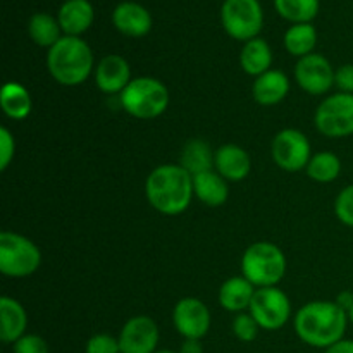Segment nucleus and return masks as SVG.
Instances as JSON below:
<instances>
[{
    "instance_id": "obj_29",
    "label": "nucleus",
    "mask_w": 353,
    "mask_h": 353,
    "mask_svg": "<svg viewBox=\"0 0 353 353\" xmlns=\"http://www.w3.org/2000/svg\"><path fill=\"white\" fill-rule=\"evenodd\" d=\"M259 330V323L255 321V317L252 316L250 312H240L233 321V333L234 336L238 338L240 341H245V343H250L257 338Z\"/></svg>"
},
{
    "instance_id": "obj_39",
    "label": "nucleus",
    "mask_w": 353,
    "mask_h": 353,
    "mask_svg": "<svg viewBox=\"0 0 353 353\" xmlns=\"http://www.w3.org/2000/svg\"><path fill=\"white\" fill-rule=\"evenodd\" d=\"M155 353H174V352H171V350H161V352H155Z\"/></svg>"
},
{
    "instance_id": "obj_2",
    "label": "nucleus",
    "mask_w": 353,
    "mask_h": 353,
    "mask_svg": "<svg viewBox=\"0 0 353 353\" xmlns=\"http://www.w3.org/2000/svg\"><path fill=\"white\" fill-rule=\"evenodd\" d=\"M193 176L179 164L155 168L145 183L148 203L165 216H178L192 203Z\"/></svg>"
},
{
    "instance_id": "obj_20",
    "label": "nucleus",
    "mask_w": 353,
    "mask_h": 353,
    "mask_svg": "<svg viewBox=\"0 0 353 353\" xmlns=\"http://www.w3.org/2000/svg\"><path fill=\"white\" fill-rule=\"evenodd\" d=\"M193 192L200 202L209 207L224 205L230 195L226 179L217 171H205L193 176Z\"/></svg>"
},
{
    "instance_id": "obj_19",
    "label": "nucleus",
    "mask_w": 353,
    "mask_h": 353,
    "mask_svg": "<svg viewBox=\"0 0 353 353\" xmlns=\"http://www.w3.org/2000/svg\"><path fill=\"white\" fill-rule=\"evenodd\" d=\"M290 92V79L288 76L278 69H269L264 74L257 76L254 81V93L255 102L261 105H276L281 102Z\"/></svg>"
},
{
    "instance_id": "obj_7",
    "label": "nucleus",
    "mask_w": 353,
    "mask_h": 353,
    "mask_svg": "<svg viewBox=\"0 0 353 353\" xmlns=\"http://www.w3.org/2000/svg\"><path fill=\"white\" fill-rule=\"evenodd\" d=\"M221 23L231 38L247 43L262 31L264 10L259 0H224Z\"/></svg>"
},
{
    "instance_id": "obj_10",
    "label": "nucleus",
    "mask_w": 353,
    "mask_h": 353,
    "mask_svg": "<svg viewBox=\"0 0 353 353\" xmlns=\"http://www.w3.org/2000/svg\"><path fill=\"white\" fill-rule=\"evenodd\" d=\"M272 161L276 165L288 172H296L307 169L310 162V141L302 131L288 130L279 131L271 145Z\"/></svg>"
},
{
    "instance_id": "obj_17",
    "label": "nucleus",
    "mask_w": 353,
    "mask_h": 353,
    "mask_svg": "<svg viewBox=\"0 0 353 353\" xmlns=\"http://www.w3.org/2000/svg\"><path fill=\"white\" fill-rule=\"evenodd\" d=\"M95 10L88 0H65L57 14L62 33L65 37H79L93 24Z\"/></svg>"
},
{
    "instance_id": "obj_36",
    "label": "nucleus",
    "mask_w": 353,
    "mask_h": 353,
    "mask_svg": "<svg viewBox=\"0 0 353 353\" xmlns=\"http://www.w3.org/2000/svg\"><path fill=\"white\" fill-rule=\"evenodd\" d=\"M179 353H203V347L200 343V340H186L181 345V350Z\"/></svg>"
},
{
    "instance_id": "obj_6",
    "label": "nucleus",
    "mask_w": 353,
    "mask_h": 353,
    "mask_svg": "<svg viewBox=\"0 0 353 353\" xmlns=\"http://www.w3.org/2000/svg\"><path fill=\"white\" fill-rule=\"evenodd\" d=\"M41 264V252L23 234L3 231L0 234V271L7 278H28Z\"/></svg>"
},
{
    "instance_id": "obj_30",
    "label": "nucleus",
    "mask_w": 353,
    "mask_h": 353,
    "mask_svg": "<svg viewBox=\"0 0 353 353\" xmlns=\"http://www.w3.org/2000/svg\"><path fill=\"white\" fill-rule=\"evenodd\" d=\"M334 212L336 217L345 224V226L353 228V185L341 190L334 202Z\"/></svg>"
},
{
    "instance_id": "obj_4",
    "label": "nucleus",
    "mask_w": 353,
    "mask_h": 353,
    "mask_svg": "<svg viewBox=\"0 0 353 353\" xmlns=\"http://www.w3.org/2000/svg\"><path fill=\"white\" fill-rule=\"evenodd\" d=\"M243 278L259 288H271L286 272V257L281 248L269 241H259L245 250L241 259Z\"/></svg>"
},
{
    "instance_id": "obj_14",
    "label": "nucleus",
    "mask_w": 353,
    "mask_h": 353,
    "mask_svg": "<svg viewBox=\"0 0 353 353\" xmlns=\"http://www.w3.org/2000/svg\"><path fill=\"white\" fill-rule=\"evenodd\" d=\"M112 23L119 33L131 38H141L150 33L154 21L150 12L138 2H121L112 12Z\"/></svg>"
},
{
    "instance_id": "obj_38",
    "label": "nucleus",
    "mask_w": 353,
    "mask_h": 353,
    "mask_svg": "<svg viewBox=\"0 0 353 353\" xmlns=\"http://www.w3.org/2000/svg\"><path fill=\"white\" fill-rule=\"evenodd\" d=\"M348 319H350L352 323H353V305H352V309L348 310Z\"/></svg>"
},
{
    "instance_id": "obj_23",
    "label": "nucleus",
    "mask_w": 353,
    "mask_h": 353,
    "mask_svg": "<svg viewBox=\"0 0 353 353\" xmlns=\"http://www.w3.org/2000/svg\"><path fill=\"white\" fill-rule=\"evenodd\" d=\"M241 68L247 74L250 76H261L269 71L272 64V52L271 47L262 38H254V40L247 41L241 48L240 55Z\"/></svg>"
},
{
    "instance_id": "obj_5",
    "label": "nucleus",
    "mask_w": 353,
    "mask_h": 353,
    "mask_svg": "<svg viewBox=\"0 0 353 353\" xmlns=\"http://www.w3.org/2000/svg\"><path fill=\"white\" fill-rule=\"evenodd\" d=\"M121 105L130 116L138 119H154L165 112L169 92L162 81L148 76L131 79L121 93Z\"/></svg>"
},
{
    "instance_id": "obj_28",
    "label": "nucleus",
    "mask_w": 353,
    "mask_h": 353,
    "mask_svg": "<svg viewBox=\"0 0 353 353\" xmlns=\"http://www.w3.org/2000/svg\"><path fill=\"white\" fill-rule=\"evenodd\" d=\"M341 161L331 152H319L310 159L307 165V174L317 183H331L340 176Z\"/></svg>"
},
{
    "instance_id": "obj_18",
    "label": "nucleus",
    "mask_w": 353,
    "mask_h": 353,
    "mask_svg": "<svg viewBox=\"0 0 353 353\" xmlns=\"http://www.w3.org/2000/svg\"><path fill=\"white\" fill-rule=\"evenodd\" d=\"M28 326V314L17 300L10 296L0 299V340L3 343H16Z\"/></svg>"
},
{
    "instance_id": "obj_3",
    "label": "nucleus",
    "mask_w": 353,
    "mask_h": 353,
    "mask_svg": "<svg viewBox=\"0 0 353 353\" xmlns=\"http://www.w3.org/2000/svg\"><path fill=\"white\" fill-rule=\"evenodd\" d=\"M47 68L59 85H81L92 74V48L79 37H62L54 47L48 48Z\"/></svg>"
},
{
    "instance_id": "obj_8",
    "label": "nucleus",
    "mask_w": 353,
    "mask_h": 353,
    "mask_svg": "<svg viewBox=\"0 0 353 353\" xmlns=\"http://www.w3.org/2000/svg\"><path fill=\"white\" fill-rule=\"evenodd\" d=\"M314 123L319 133L327 138H345L353 134V93H334L323 100L316 110Z\"/></svg>"
},
{
    "instance_id": "obj_9",
    "label": "nucleus",
    "mask_w": 353,
    "mask_h": 353,
    "mask_svg": "<svg viewBox=\"0 0 353 353\" xmlns=\"http://www.w3.org/2000/svg\"><path fill=\"white\" fill-rule=\"evenodd\" d=\"M250 314L262 330H281L292 316V303L285 292L279 288H259L250 303Z\"/></svg>"
},
{
    "instance_id": "obj_37",
    "label": "nucleus",
    "mask_w": 353,
    "mask_h": 353,
    "mask_svg": "<svg viewBox=\"0 0 353 353\" xmlns=\"http://www.w3.org/2000/svg\"><path fill=\"white\" fill-rule=\"evenodd\" d=\"M336 303L341 307V309L345 310V312L348 314V310H350L352 305H353V295L350 292L340 293V295H338V299H336Z\"/></svg>"
},
{
    "instance_id": "obj_27",
    "label": "nucleus",
    "mask_w": 353,
    "mask_h": 353,
    "mask_svg": "<svg viewBox=\"0 0 353 353\" xmlns=\"http://www.w3.org/2000/svg\"><path fill=\"white\" fill-rule=\"evenodd\" d=\"M274 7L283 19L293 24L310 23L319 14V0H274Z\"/></svg>"
},
{
    "instance_id": "obj_15",
    "label": "nucleus",
    "mask_w": 353,
    "mask_h": 353,
    "mask_svg": "<svg viewBox=\"0 0 353 353\" xmlns=\"http://www.w3.org/2000/svg\"><path fill=\"white\" fill-rule=\"evenodd\" d=\"M131 69L124 57L116 54L105 55L97 65L95 83L103 93H123V90L130 85Z\"/></svg>"
},
{
    "instance_id": "obj_33",
    "label": "nucleus",
    "mask_w": 353,
    "mask_h": 353,
    "mask_svg": "<svg viewBox=\"0 0 353 353\" xmlns=\"http://www.w3.org/2000/svg\"><path fill=\"white\" fill-rule=\"evenodd\" d=\"M0 169L6 171L9 168L10 161L14 157V148H16V143H14V138L10 134V131L7 128H0Z\"/></svg>"
},
{
    "instance_id": "obj_11",
    "label": "nucleus",
    "mask_w": 353,
    "mask_h": 353,
    "mask_svg": "<svg viewBox=\"0 0 353 353\" xmlns=\"http://www.w3.org/2000/svg\"><path fill=\"white\" fill-rule=\"evenodd\" d=\"M334 69L321 54H310L300 59L295 68V79L310 95H324L334 85Z\"/></svg>"
},
{
    "instance_id": "obj_12",
    "label": "nucleus",
    "mask_w": 353,
    "mask_h": 353,
    "mask_svg": "<svg viewBox=\"0 0 353 353\" xmlns=\"http://www.w3.org/2000/svg\"><path fill=\"white\" fill-rule=\"evenodd\" d=\"M172 323L186 340H202L210 330V312L202 300L188 296L176 303Z\"/></svg>"
},
{
    "instance_id": "obj_25",
    "label": "nucleus",
    "mask_w": 353,
    "mask_h": 353,
    "mask_svg": "<svg viewBox=\"0 0 353 353\" xmlns=\"http://www.w3.org/2000/svg\"><path fill=\"white\" fill-rule=\"evenodd\" d=\"M28 33H30L31 40L38 45V47L52 48L59 40H61V24L54 16L47 12H37L30 17L28 23Z\"/></svg>"
},
{
    "instance_id": "obj_22",
    "label": "nucleus",
    "mask_w": 353,
    "mask_h": 353,
    "mask_svg": "<svg viewBox=\"0 0 353 353\" xmlns=\"http://www.w3.org/2000/svg\"><path fill=\"white\" fill-rule=\"evenodd\" d=\"M214 157H216V152H212L210 145L207 141L195 138V140H190L183 147L179 165L186 169L192 176H195L200 174V172L212 171Z\"/></svg>"
},
{
    "instance_id": "obj_32",
    "label": "nucleus",
    "mask_w": 353,
    "mask_h": 353,
    "mask_svg": "<svg viewBox=\"0 0 353 353\" xmlns=\"http://www.w3.org/2000/svg\"><path fill=\"white\" fill-rule=\"evenodd\" d=\"M14 353H48L47 341L38 334H24L14 343Z\"/></svg>"
},
{
    "instance_id": "obj_26",
    "label": "nucleus",
    "mask_w": 353,
    "mask_h": 353,
    "mask_svg": "<svg viewBox=\"0 0 353 353\" xmlns=\"http://www.w3.org/2000/svg\"><path fill=\"white\" fill-rule=\"evenodd\" d=\"M317 45V30L310 23L293 24L285 33V47L295 57H305L314 54Z\"/></svg>"
},
{
    "instance_id": "obj_21",
    "label": "nucleus",
    "mask_w": 353,
    "mask_h": 353,
    "mask_svg": "<svg viewBox=\"0 0 353 353\" xmlns=\"http://www.w3.org/2000/svg\"><path fill=\"white\" fill-rule=\"evenodd\" d=\"M254 295V285L243 276H236V278H230L221 286L219 303L230 312H243L245 309H250Z\"/></svg>"
},
{
    "instance_id": "obj_34",
    "label": "nucleus",
    "mask_w": 353,
    "mask_h": 353,
    "mask_svg": "<svg viewBox=\"0 0 353 353\" xmlns=\"http://www.w3.org/2000/svg\"><path fill=\"white\" fill-rule=\"evenodd\" d=\"M334 85L343 93H353V64H345L334 72Z\"/></svg>"
},
{
    "instance_id": "obj_1",
    "label": "nucleus",
    "mask_w": 353,
    "mask_h": 353,
    "mask_svg": "<svg viewBox=\"0 0 353 353\" xmlns=\"http://www.w3.org/2000/svg\"><path fill=\"white\" fill-rule=\"evenodd\" d=\"M348 314L336 302H309L296 312L295 331L303 343L314 348H330L343 340Z\"/></svg>"
},
{
    "instance_id": "obj_24",
    "label": "nucleus",
    "mask_w": 353,
    "mask_h": 353,
    "mask_svg": "<svg viewBox=\"0 0 353 353\" xmlns=\"http://www.w3.org/2000/svg\"><path fill=\"white\" fill-rule=\"evenodd\" d=\"M0 105H2L3 114L10 119H24L31 112L30 92L19 83H6L2 92H0Z\"/></svg>"
},
{
    "instance_id": "obj_13",
    "label": "nucleus",
    "mask_w": 353,
    "mask_h": 353,
    "mask_svg": "<svg viewBox=\"0 0 353 353\" xmlns=\"http://www.w3.org/2000/svg\"><path fill=\"white\" fill-rule=\"evenodd\" d=\"M117 340L121 353H155L159 327L148 316H137L124 324Z\"/></svg>"
},
{
    "instance_id": "obj_35",
    "label": "nucleus",
    "mask_w": 353,
    "mask_h": 353,
    "mask_svg": "<svg viewBox=\"0 0 353 353\" xmlns=\"http://www.w3.org/2000/svg\"><path fill=\"white\" fill-rule=\"evenodd\" d=\"M324 353H353V340H341L333 347L326 348Z\"/></svg>"
},
{
    "instance_id": "obj_31",
    "label": "nucleus",
    "mask_w": 353,
    "mask_h": 353,
    "mask_svg": "<svg viewBox=\"0 0 353 353\" xmlns=\"http://www.w3.org/2000/svg\"><path fill=\"white\" fill-rule=\"evenodd\" d=\"M86 353H121L119 340L110 334H95L86 343Z\"/></svg>"
},
{
    "instance_id": "obj_16",
    "label": "nucleus",
    "mask_w": 353,
    "mask_h": 353,
    "mask_svg": "<svg viewBox=\"0 0 353 353\" xmlns=\"http://www.w3.org/2000/svg\"><path fill=\"white\" fill-rule=\"evenodd\" d=\"M214 168L228 181H243L250 174V155L234 143L223 145L216 150Z\"/></svg>"
}]
</instances>
